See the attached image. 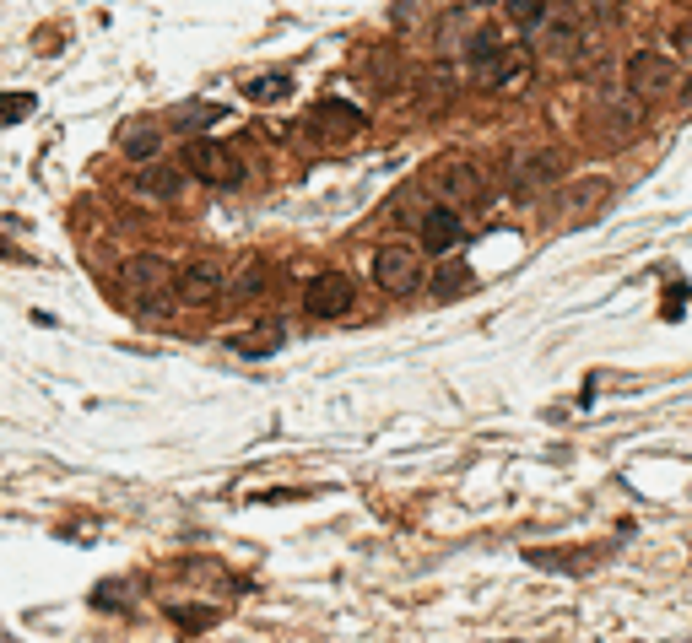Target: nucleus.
<instances>
[{"label": "nucleus", "instance_id": "20e7f679", "mask_svg": "<svg viewBox=\"0 0 692 643\" xmlns=\"http://www.w3.org/2000/svg\"><path fill=\"white\" fill-rule=\"evenodd\" d=\"M622 82L638 103H660V98H676V65L665 55H633L622 65Z\"/></svg>", "mask_w": 692, "mask_h": 643}, {"label": "nucleus", "instance_id": "4468645a", "mask_svg": "<svg viewBox=\"0 0 692 643\" xmlns=\"http://www.w3.org/2000/svg\"><path fill=\"white\" fill-rule=\"evenodd\" d=\"M536 49H541V55H552V60H574V55H579L574 22H547V28L536 33Z\"/></svg>", "mask_w": 692, "mask_h": 643}, {"label": "nucleus", "instance_id": "dca6fc26", "mask_svg": "<svg viewBox=\"0 0 692 643\" xmlns=\"http://www.w3.org/2000/svg\"><path fill=\"white\" fill-rule=\"evenodd\" d=\"M217 119H228V109H217V103H195V109H184L179 119H173V130H184V136H201V130H211Z\"/></svg>", "mask_w": 692, "mask_h": 643}, {"label": "nucleus", "instance_id": "6ab92c4d", "mask_svg": "<svg viewBox=\"0 0 692 643\" xmlns=\"http://www.w3.org/2000/svg\"><path fill=\"white\" fill-rule=\"evenodd\" d=\"M498 49H503V44H498V33H476L471 44H465V60H471V71H482V65L498 55Z\"/></svg>", "mask_w": 692, "mask_h": 643}, {"label": "nucleus", "instance_id": "39448f33", "mask_svg": "<svg viewBox=\"0 0 692 643\" xmlns=\"http://www.w3.org/2000/svg\"><path fill=\"white\" fill-rule=\"evenodd\" d=\"M352 303H357V292L341 271H319L309 281V292H303V314L309 319H341V314H352Z\"/></svg>", "mask_w": 692, "mask_h": 643}, {"label": "nucleus", "instance_id": "7ed1b4c3", "mask_svg": "<svg viewBox=\"0 0 692 643\" xmlns=\"http://www.w3.org/2000/svg\"><path fill=\"white\" fill-rule=\"evenodd\" d=\"M374 281H379V292H390V298H406V292H417V281H422V249H411V244H384L374 254Z\"/></svg>", "mask_w": 692, "mask_h": 643}, {"label": "nucleus", "instance_id": "1a4fd4ad", "mask_svg": "<svg viewBox=\"0 0 692 643\" xmlns=\"http://www.w3.org/2000/svg\"><path fill=\"white\" fill-rule=\"evenodd\" d=\"M417 233H422V249H428V254H449V249H460L465 222H460L455 206H428L417 217Z\"/></svg>", "mask_w": 692, "mask_h": 643}, {"label": "nucleus", "instance_id": "f03ea898", "mask_svg": "<svg viewBox=\"0 0 692 643\" xmlns=\"http://www.w3.org/2000/svg\"><path fill=\"white\" fill-rule=\"evenodd\" d=\"M422 184H428L444 206H471V200H482V190H487V179L465 163V157H438V163L422 173Z\"/></svg>", "mask_w": 692, "mask_h": 643}, {"label": "nucleus", "instance_id": "0eeeda50", "mask_svg": "<svg viewBox=\"0 0 692 643\" xmlns=\"http://www.w3.org/2000/svg\"><path fill=\"white\" fill-rule=\"evenodd\" d=\"M222 287H228V271H222L217 260H206V254H201V260H190L179 276H173V292H179L184 303H195V308L211 303Z\"/></svg>", "mask_w": 692, "mask_h": 643}, {"label": "nucleus", "instance_id": "412c9836", "mask_svg": "<svg viewBox=\"0 0 692 643\" xmlns=\"http://www.w3.org/2000/svg\"><path fill=\"white\" fill-rule=\"evenodd\" d=\"M168 616L179 627H211V622H217V611H211V606H173Z\"/></svg>", "mask_w": 692, "mask_h": 643}, {"label": "nucleus", "instance_id": "f257e3e1", "mask_svg": "<svg viewBox=\"0 0 692 643\" xmlns=\"http://www.w3.org/2000/svg\"><path fill=\"white\" fill-rule=\"evenodd\" d=\"M184 179H201L211 190H238V184H244V163H238L233 146H222L211 136H195L184 146Z\"/></svg>", "mask_w": 692, "mask_h": 643}, {"label": "nucleus", "instance_id": "b1692460", "mask_svg": "<svg viewBox=\"0 0 692 643\" xmlns=\"http://www.w3.org/2000/svg\"><path fill=\"white\" fill-rule=\"evenodd\" d=\"M0 254H6V260H17V249H11V244H6V238H0Z\"/></svg>", "mask_w": 692, "mask_h": 643}, {"label": "nucleus", "instance_id": "f3484780", "mask_svg": "<svg viewBox=\"0 0 692 643\" xmlns=\"http://www.w3.org/2000/svg\"><path fill=\"white\" fill-rule=\"evenodd\" d=\"M33 109H38L33 92H0V125H22Z\"/></svg>", "mask_w": 692, "mask_h": 643}, {"label": "nucleus", "instance_id": "a211bd4d", "mask_svg": "<svg viewBox=\"0 0 692 643\" xmlns=\"http://www.w3.org/2000/svg\"><path fill=\"white\" fill-rule=\"evenodd\" d=\"M465 287H471V271H465V265H444V271H438V281H433V292H438V298H460V292Z\"/></svg>", "mask_w": 692, "mask_h": 643}, {"label": "nucleus", "instance_id": "4be33fe9", "mask_svg": "<svg viewBox=\"0 0 692 643\" xmlns=\"http://www.w3.org/2000/svg\"><path fill=\"white\" fill-rule=\"evenodd\" d=\"M503 6H509V17L519 22V28H536V22H541V6H547V0H503Z\"/></svg>", "mask_w": 692, "mask_h": 643}, {"label": "nucleus", "instance_id": "423d86ee", "mask_svg": "<svg viewBox=\"0 0 692 643\" xmlns=\"http://www.w3.org/2000/svg\"><path fill=\"white\" fill-rule=\"evenodd\" d=\"M363 125H368L363 109H352V103H336V98H325V103H314V109H309V136H319L325 146L363 136Z\"/></svg>", "mask_w": 692, "mask_h": 643}, {"label": "nucleus", "instance_id": "6e6552de", "mask_svg": "<svg viewBox=\"0 0 692 643\" xmlns=\"http://www.w3.org/2000/svg\"><path fill=\"white\" fill-rule=\"evenodd\" d=\"M136 195L141 200H157V206L179 200L184 195V168L179 163H163V157H146V163H136Z\"/></svg>", "mask_w": 692, "mask_h": 643}, {"label": "nucleus", "instance_id": "5701e85b", "mask_svg": "<svg viewBox=\"0 0 692 643\" xmlns=\"http://www.w3.org/2000/svg\"><path fill=\"white\" fill-rule=\"evenodd\" d=\"M682 103H687V109H692V76H687V87H682Z\"/></svg>", "mask_w": 692, "mask_h": 643}, {"label": "nucleus", "instance_id": "ddd939ff", "mask_svg": "<svg viewBox=\"0 0 692 643\" xmlns=\"http://www.w3.org/2000/svg\"><path fill=\"white\" fill-rule=\"evenodd\" d=\"M287 346V330L282 325H260V330H244V336H233V352L238 357H276Z\"/></svg>", "mask_w": 692, "mask_h": 643}, {"label": "nucleus", "instance_id": "2eb2a0df", "mask_svg": "<svg viewBox=\"0 0 692 643\" xmlns=\"http://www.w3.org/2000/svg\"><path fill=\"white\" fill-rule=\"evenodd\" d=\"M287 92H292V76H282V71H276V76H249V82H244L249 103H282Z\"/></svg>", "mask_w": 692, "mask_h": 643}, {"label": "nucleus", "instance_id": "393cba45", "mask_svg": "<svg viewBox=\"0 0 692 643\" xmlns=\"http://www.w3.org/2000/svg\"><path fill=\"white\" fill-rule=\"evenodd\" d=\"M482 6H492V0H482Z\"/></svg>", "mask_w": 692, "mask_h": 643}, {"label": "nucleus", "instance_id": "9b49d317", "mask_svg": "<svg viewBox=\"0 0 692 643\" xmlns=\"http://www.w3.org/2000/svg\"><path fill=\"white\" fill-rule=\"evenodd\" d=\"M119 152H125V163H146V157L163 152V125H152V119H136V125L119 130Z\"/></svg>", "mask_w": 692, "mask_h": 643}, {"label": "nucleus", "instance_id": "aec40b11", "mask_svg": "<svg viewBox=\"0 0 692 643\" xmlns=\"http://www.w3.org/2000/svg\"><path fill=\"white\" fill-rule=\"evenodd\" d=\"M260 265H244V271H238V281H233V287H222V292H228V298H260Z\"/></svg>", "mask_w": 692, "mask_h": 643}, {"label": "nucleus", "instance_id": "f8f14e48", "mask_svg": "<svg viewBox=\"0 0 692 643\" xmlns=\"http://www.w3.org/2000/svg\"><path fill=\"white\" fill-rule=\"evenodd\" d=\"M168 260H157V254H130L125 260V287H136V292H168Z\"/></svg>", "mask_w": 692, "mask_h": 643}, {"label": "nucleus", "instance_id": "9d476101", "mask_svg": "<svg viewBox=\"0 0 692 643\" xmlns=\"http://www.w3.org/2000/svg\"><path fill=\"white\" fill-rule=\"evenodd\" d=\"M476 76V87H487V92H519L530 82V60L525 55H509V49H498L482 71H471Z\"/></svg>", "mask_w": 692, "mask_h": 643}]
</instances>
